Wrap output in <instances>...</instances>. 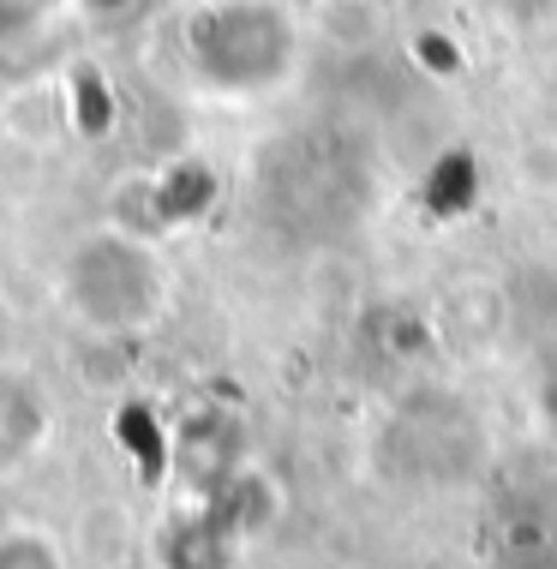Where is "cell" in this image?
I'll list each match as a JSON object with an SVG mask.
<instances>
[{
    "label": "cell",
    "mask_w": 557,
    "mask_h": 569,
    "mask_svg": "<svg viewBox=\"0 0 557 569\" xmlns=\"http://www.w3.org/2000/svg\"><path fill=\"white\" fill-rule=\"evenodd\" d=\"M54 432V402L30 372L0 366V473L24 468Z\"/></svg>",
    "instance_id": "cell-4"
},
{
    "label": "cell",
    "mask_w": 557,
    "mask_h": 569,
    "mask_svg": "<svg viewBox=\"0 0 557 569\" xmlns=\"http://www.w3.org/2000/svg\"><path fill=\"white\" fill-rule=\"evenodd\" d=\"M205 510L222 521L228 533H235L240 546H252L258 533H270V521L282 516V491H276V473L258 468V461H246L235 480H222L210 491V498H198Z\"/></svg>",
    "instance_id": "cell-6"
},
{
    "label": "cell",
    "mask_w": 557,
    "mask_h": 569,
    "mask_svg": "<svg viewBox=\"0 0 557 569\" xmlns=\"http://www.w3.org/2000/svg\"><path fill=\"white\" fill-rule=\"evenodd\" d=\"M175 42L186 79L216 102H265L306 60V24L288 0H192Z\"/></svg>",
    "instance_id": "cell-1"
},
{
    "label": "cell",
    "mask_w": 557,
    "mask_h": 569,
    "mask_svg": "<svg viewBox=\"0 0 557 569\" xmlns=\"http://www.w3.org/2000/svg\"><path fill=\"white\" fill-rule=\"evenodd\" d=\"M246 461H252V456H246V432H240V420L228 408H192L180 420V432H175V473H180V486L192 491V503L210 498L222 480H235Z\"/></svg>",
    "instance_id": "cell-3"
},
{
    "label": "cell",
    "mask_w": 557,
    "mask_h": 569,
    "mask_svg": "<svg viewBox=\"0 0 557 569\" xmlns=\"http://www.w3.org/2000/svg\"><path fill=\"white\" fill-rule=\"evenodd\" d=\"M60 7H67V0H0V49L30 42L37 30H49Z\"/></svg>",
    "instance_id": "cell-8"
},
{
    "label": "cell",
    "mask_w": 557,
    "mask_h": 569,
    "mask_svg": "<svg viewBox=\"0 0 557 569\" xmlns=\"http://www.w3.org/2000/svg\"><path fill=\"white\" fill-rule=\"evenodd\" d=\"M240 551L246 546L205 510V503H186V510L168 516L162 533H157V569H235Z\"/></svg>",
    "instance_id": "cell-5"
},
{
    "label": "cell",
    "mask_w": 557,
    "mask_h": 569,
    "mask_svg": "<svg viewBox=\"0 0 557 569\" xmlns=\"http://www.w3.org/2000/svg\"><path fill=\"white\" fill-rule=\"evenodd\" d=\"M306 569H348V563H306Z\"/></svg>",
    "instance_id": "cell-10"
},
{
    "label": "cell",
    "mask_w": 557,
    "mask_h": 569,
    "mask_svg": "<svg viewBox=\"0 0 557 569\" xmlns=\"http://www.w3.org/2000/svg\"><path fill=\"white\" fill-rule=\"evenodd\" d=\"M72 7L97 24H115V19H127V12H138V0H72Z\"/></svg>",
    "instance_id": "cell-9"
},
{
    "label": "cell",
    "mask_w": 557,
    "mask_h": 569,
    "mask_svg": "<svg viewBox=\"0 0 557 569\" xmlns=\"http://www.w3.org/2000/svg\"><path fill=\"white\" fill-rule=\"evenodd\" d=\"M168 295H175V276L145 228H84L60 258V300L97 336H145L168 312Z\"/></svg>",
    "instance_id": "cell-2"
},
{
    "label": "cell",
    "mask_w": 557,
    "mask_h": 569,
    "mask_svg": "<svg viewBox=\"0 0 557 569\" xmlns=\"http://www.w3.org/2000/svg\"><path fill=\"white\" fill-rule=\"evenodd\" d=\"M0 569H67L60 546L37 528H7L0 533Z\"/></svg>",
    "instance_id": "cell-7"
}]
</instances>
